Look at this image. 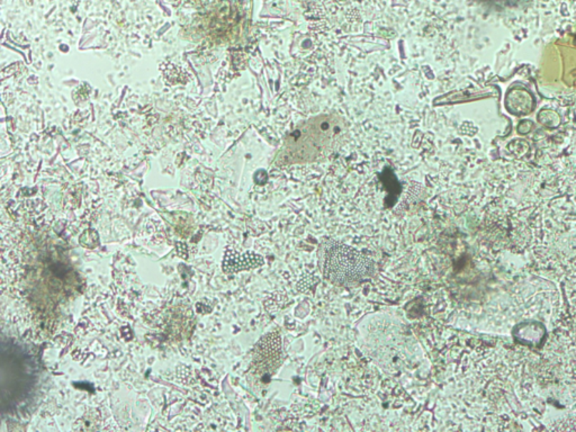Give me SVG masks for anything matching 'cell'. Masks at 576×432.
Listing matches in <instances>:
<instances>
[{
  "label": "cell",
  "instance_id": "cell-1",
  "mask_svg": "<svg viewBox=\"0 0 576 432\" xmlns=\"http://www.w3.org/2000/svg\"><path fill=\"white\" fill-rule=\"evenodd\" d=\"M344 134V124L340 117L317 116L303 123L286 139L280 154L291 162L313 161L336 149Z\"/></svg>",
  "mask_w": 576,
  "mask_h": 432
},
{
  "label": "cell",
  "instance_id": "cell-2",
  "mask_svg": "<svg viewBox=\"0 0 576 432\" xmlns=\"http://www.w3.org/2000/svg\"><path fill=\"white\" fill-rule=\"evenodd\" d=\"M373 260L344 244H333L327 252L325 277L338 286H357L373 276Z\"/></svg>",
  "mask_w": 576,
  "mask_h": 432
},
{
  "label": "cell",
  "instance_id": "cell-3",
  "mask_svg": "<svg viewBox=\"0 0 576 432\" xmlns=\"http://www.w3.org/2000/svg\"><path fill=\"white\" fill-rule=\"evenodd\" d=\"M280 339L278 334L272 333L260 340L254 353V363L258 373L269 374L280 365Z\"/></svg>",
  "mask_w": 576,
  "mask_h": 432
},
{
  "label": "cell",
  "instance_id": "cell-4",
  "mask_svg": "<svg viewBox=\"0 0 576 432\" xmlns=\"http://www.w3.org/2000/svg\"><path fill=\"white\" fill-rule=\"evenodd\" d=\"M264 263V259L260 256L254 255L252 252L238 255L236 251L227 250L223 261V269L227 273H237V271H248L252 268L258 267Z\"/></svg>",
  "mask_w": 576,
  "mask_h": 432
},
{
  "label": "cell",
  "instance_id": "cell-5",
  "mask_svg": "<svg viewBox=\"0 0 576 432\" xmlns=\"http://www.w3.org/2000/svg\"><path fill=\"white\" fill-rule=\"evenodd\" d=\"M545 333L544 328L540 323L520 324L518 328H515V336L525 341L524 343H538L542 340V334Z\"/></svg>",
  "mask_w": 576,
  "mask_h": 432
}]
</instances>
